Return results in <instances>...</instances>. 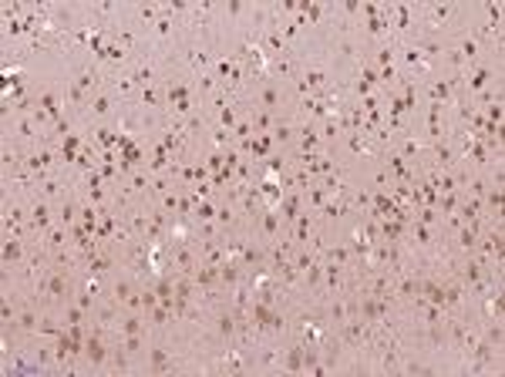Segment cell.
<instances>
[{
  "mask_svg": "<svg viewBox=\"0 0 505 377\" xmlns=\"http://www.w3.org/2000/svg\"><path fill=\"white\" fill-rule=\"evenodd\" d=\"M250 101H252V108H263V111L280 115V108L287 105V88H283V81H277V78H260L256 88H252Z\"/></svg>",
  "mask_w": 505,
  "mask_h": 377,
  "instance_id": "obj_1",
  "label": "cell"
},
{
  "mask_svg": "<svg viewBox=\"0 0 505 377\" xmlns=\"http://www.w3.org/2000/svg\"><path fill=\"white\" fill-rule=\"evenodd\" d=\"M54 223H58V206H54V202H48V199L27 202V229H31V236L41 239Z\"/></svg>",
  "mask_w": 505,
  "mask_h": 377,
  "instance_id": "obj_2",
  "label": "cell"
},
{
  "mask_svg": "<svg viewBox=\"0 0 505 377\" xmlns=\"http://www.w3.org/2000/svg\"><path fill=\"white\" fill-rule=\"evenodd\" d=\"M24 259H27V239L4 236V243H0V266H4V273H14L17 266H24Z\"/></svg>",
  "mask_w": 505,
  "mask_h": 377,
  "instance_id": "obj_3",
  "label": "cell"
},
{
  "mask_svg": "<svg viewBox=\"0 0 505 377\" xmlns=\"http://www.w3.org/2000/svg\"><path fill=\"white\" fill-rule=\"evenodd\" d=\"M320 259L324 263H337V266H354V253H350L347 243H324V249H320Z\"/></svg>",
  "mask_w": 505,
  "mask_h": 377,
  "instance_id": "obj_4",
  "label": "cell"
},
{
  "mask_svg": "<svg viewBox=\"0 0 505 377\" xmlns=\"http://www.w3.org/2000/svg\"><path fill=\"white\" fill-rule=\"evenodd\" d=\"M280 371H287V374H303V343L293 341L290 347H283V367Z\"/></svg>",
  "mask_w": 505,
  "mask_h": 377,
  "instance_id": "obj_5",
  "label": "cell"
},
{
  "mask_svg": "<svg viewBox=\"0 0 505 377\" xmlns=\"http://www.w3.org/2000/svg\"><path fill=\"white\" fill-rule=\"evenodd\" d=\"M252 135H270L273 131V125L280 121V115H273V111H263V108H252Z\"/></svg>",
  "mask_w": 505,
  "mask_h": 377,
  "instance_id": "obj_6",
  "label": "cell"
},
{
  "mask_svg": "<svg viewBox=\"0 0 505 377\" xmlns=\"http://www.w3.org/2000/svg\"><path fill=\"white\" fill-rule=\"evenodd\" d=\"M195 196V192H193ZM216 209H219V199L213 196V199H199L195 196V209H193V223H213L216 219Z\"/></svg>",
  "mask_w": 505,
  "mask_h": 377,
  "instance_id": "obj_7",
  "label": "cell"
},
{
  "mask_svg": "<svg viewBox=\"0 0 505 377\" xmlns=\"http://www.w3.org/2000/svg\"><path fill=\"white\" fill-rule=\"evenodd\" d=\"M213 118H216V125H219V129L233 131V129H236V125H240V115H236V101H229V105H223V108H219V111H216V115H213Z\"/></svg>",
  "mask_w": 505,
  "mask_h": 377,
  "instance_id": "obj_8",
  "label": "cell"
}]
</instances>
